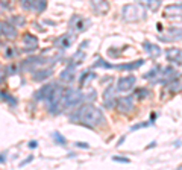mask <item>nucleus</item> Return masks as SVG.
I'll return each mask as SVG.
<instances>
[{
    "mask_svg": "<svg viewBox=\"0 0 182 170\" xmlns=\"http://www.w3.org/2000/svg\"><path fill=\"white\" fill-rule=\"evenodd\" d=\"M5 68H6V75L12 76V75H17V72H18V68H20V67H18L17 64H8Z\"/></svg>",
    "mask_w": 182,
    "mask_h": 170,
    "instance_id": "30",
    "label": "nucleus"
},
{
    "mask_svg": "<svg viewBox=\"0 0 182 170\" xmlns=\"http://www.w3.org/2000/svg\"><path fill=\"white\" fill-rule=\"evenodd\" d=\"M115 87L114 85H109L105 88V91H103V106L106 108V110H111V108H114V105H115Z\"/></svg>",
    "mask_w": 182,
    "mask_h": 170,
    "instance_id": "12",
    "label": "nucleus"
},
{
    "mask_svg": "<svg viewBox=\"0 0 182 170\" xmlns=\"http://www.w3.org/2000/svg\"><path fill=\"white\" fill-rule=\"evenodd\" d=\"M164 14L168 19H182V3H172L164 8Z\"/></svg>",
    "mask_w": 182,
    "mask_h": 170,
    "instance_id": "15",
    "label": "nucleus"
},
{
    "mask_svg": "<svg viewBox=\"0 0 182 170\" xmlns=\"http://www.w3.org/2000/svg\"><path fill=\"white\" fill-rule=\"evenodd\" d=\"M178 75H179V73H178L172 65H167V67L163 68V75H161V81H159V82H161L163 85H168L172 81H175V79L179 77Z\"/></svg>",
    "mask_w": 182,
    "mask_h": 170,
    "instance_id": "16",
    "label": "nucleus"
},
{
    "mask_svg": "<svg viewBox=\"0 0 182 170\" xmlns=\"http://www.w3.org/2000/svg\"><path fill=\"white\" fill-rule=\"evenodd\" d=\"M146 15H147V9L144 5H140V3H129L122 8V17L125 21H129V23L144 20Z\"/></svg>",
    "mask_w": 182,
    "mask_h": 170,
    "instance_id": "3",
    "label": "nucleus"
},
{
    "mask_svg": "<svg viewBox=\"0 0 182 170\" xmlns=\"http://www.w3.org/2000/svg\"><path fill=\"white\" fill-rule=\"evenodd\" d=\"M21 8L26 9V11H31V12L41 14L47 8V2H43V0H23Z\"/></svg>",
    "mask_w": 182,
    "mask_h": 170,
    "instance_id": "8",
    "label": "nucleus"
},
{
    "mask_svg": "<svg viewBox=\"0 0 182 170\" xmlns=\"http://www.w3.org/2000/svg\"><path fill=\"white\" fill-rule=\"evenodd\" d=\"M0 99L3 100V102H6V103H9L11 106H17L18 100L14 97V96L11 94V93H8L6 90H0Z\"/></svg>",
    "mask_w": 182,
    "mask_h": 170,
    "instance_id": "25",
    "label": "nucleus"
},
{
    "mask_svg": "<svg viewBox=\"0 0 182 170\" xmlns=\"http://www.w3.org/2000/svg\"><path fill=\"white\" fill-rule=\"evenodd\" d=\"M0 34L6 38V39H15L17 38V29L9 21L0 20Z\"/></svg>",
    "mask_w": 182,
    "mask_h": 170,
    "instance_id": "13",
    "label": "nucleus"
},
{
    "mask_svg": "<svg viewBox=\"0 0 182 170\" xmlns=\"http://www.w3.org/2000/svg\"><path fill=\"white\" fill-rule=\"evenodd\" d=\"M135 82H137V77H135V76H132V75L122 76V77L117 81L115 91H118V93H127V91H130V90L135 87Z\"/></svg>",
    "mask_w": 182,
    "mask_h": 170,
    "instance_id": "7",
    "label": "nucleus"
},
{
    "mask_svg": "<svg viewBox=\"0 0 182 170\" xmlns=\"http://www.w3.org/2000/svg\"><path fill=\"white\" fill-rule=\"evenodd\" d=\"M144 6L146 8H149L150 11H156V9L161 6V2H158V0H156V2H150V0H147V2L144 3Z\"/></svg>",
    "mask_w": 182,
    "mask_h": 170,
    "instance_id": "31",
    "label": "nucleus"
},
{
    "mask_svg": "<svg viewBox=\"0 0 182 170\" xmlns=\"http://www.w3.org/2000/svg\"><path fill=\"white\" fill-rule=\"evenodd\" d=\"M150 94H152V93H150V90H147V88H140V90H137V97H138V99H147Z\"/></svg>",
    "mask_w": 182,
    "mask_h": 170,
    "instance_id": "32",
    "label": "nucleus"
},
{
    "mask_svg": "<svg viewBox=\"0 0 182 170\" xmlns=\"http://www.w3.org/2000/svg\"><path fill=\"white\" fill-rule=\"evenodd\" d=\"M52 138H53L55 144H58V146H65V144H67V138L61 132H58V131H55V132L52 134Z\"/></svg>",
    "mask_w": 182,
    "mask_h": 170,
    "instance_id": "27",
    "label": "nucleus"
},
{
    "mask_svg": "<svg viewBox=\"0 0 182 170\" xmlns=\"http://www.w3.org/2000/svg\"><path fill=\"white\" fill-rule=\"evenodd\" d=\"M56 61V58H50V56H41V55H34V56L26 58L23 62H21V68L23 70H27V72H35L36 67L39 68H44V65L49 62V64H53Z\"/></svg>",
    "mask_w": 182,
    "mask_h": 170,
    "instance_id": "4",
    "label": "nucleus"
},
{
    "mask_svg": "<svg viewBox=\"0 0 182 170\" xmlns=\"http://www.w3.org/2000/svg\"><path fill=\"white\" fill-rule=\"evenodd\" d=\"M163 65H153L147 73L143 75L146 81H150V84H158L161 81V75H163Z\"/></svg>",
    "mask_w": 182,
    "mask_h": 170,
    "instance_id": "14",
    "label": "nucleus"
},
{
    "mask_svg": "<svg viewBox=\"0 0 182 170\" xmlns=\"http://www.w3.org/2000/svg\"><path fill=\"white\" fill-rule=\"evenodd\" d=\"M6 163V153H0V164Z\"/></svg>",
    "mask_w": 182,
    "mask_h": 170,
    "instance_id": "40",
    "label": "nucleus"
},
{
    "mask_svg": "<svg viewBox=\"0 0 182 170\" xmlns=\"http://www.w3.org/2000/svg\"><path fill=\"white\" fill-rule=\"evenodd\" d=\"M144 64V59H137L134 62H125V64H111V68L115 70H137Z\"/></svg>",
    "mask_w": 182,
    "mask_h": 170,
    "instance_id": "22",
    "label": "nucleus"
},
{
    "mask_svg": "<svg viewBox=\"0 0 182 170\" xmlns=\"http://www.w3.org/2000/svg\"><path fill=\"white\" fill-rule=\"evenodd\" d=\"M85 99V94L82 93L81 88H72V87H65L64 93L61 97V103H59V110H68L73 106H77L82 100Z\"/></svg>",
    "mask_w": 182,
    "mask_h": 170,
    "instance_id": "2",
    "label": "nucleus"
},
{
    "mask_svg": "<svg viewBox=\"0 0 182 170\" xmlns=\"http://www.w3.org/2000/svg\"><path fill=\"white\" fill-rule=\"evenodd\" d=\"M9 23L17 29V26L20 27V26H24V23H26V19L23 17V15H12L11 19H9Z\"/></svg>",
    "mask_w": 182,
    "mask_h": 170,
    "instance_id": "28",
    "label": "nucleus"
},
{
    "mask_svg": "<svg viewBox=\"0 0 182 170\" xmlns=\"http://www.w3.org/2000/svg\"><path fill=\"white\" fill-rule=\"evenodd\" d=\"M112 161L114 163H123V164H129L130 163L129 158H126V156H118V155H114L112 156Z\"/></svg>",
    "mask_w": 182,
    "mask_h": 170,
    "instance_id": "34",
    "label": "nucleus"
},
{
    "mask_svg": "<svg viewBox=\"0 0 182 170\" xmlns=\"http://www.w3.org/2000/svg\"><path fill=\"white\" fill-rule=\"evenodd\" d=\"M74 146H76V147H81V149H88V147H90V144H88V143H84V141H76Z\"/></svg>",
    "mask_w": 182,
    "mask_h": 170,
    "instance_id": "37",
    "label": "nucleus"
},
{
    "mask_svg": "<svg viewBox=\"0 0 182 170\" xmlns=\"http://www.w3.org/2000/svg\"><path fill=\"white\" fill-rule=\"evenodd\" d=\"M143 49H144V52L149 55L150 58H158L163 55V50H161V47L158 46V44H153V43H150V41H144L143 43Z\"/></svg>",
    "mask_w": 182,
    "mask_h": 170,
    "instance_id": "19",
    "label": "nucleus"
},
{
    "mask_svg": "<svg viewBox=\"0 0 182 170\" xmlns=\"http://www.w3.org/2000/svg\"><path fill=\"white\" fill-rule=\"evenodd\" d=\"M168 91L170 93H179V91H182V79H175V81H172L168 85Z\"/></svg>",
    "mask_w": 182,
    "mask_h": 170,
    "instance_id": "26",
    "label": "nucleus"
},
{
    "mask_svg": "<svg viewBox=\"0 0 182 170\" xmlns=\"http://www.w3.org/2000/svg\"><path fill=\"white\" fill-rule=\"evenodd\" d=\"M115 106H117V111L122 114L132 113L134 108H135V97H134V96H122V97H117Z\"/></svg>",
    "mask_w": 182,
    "mask_h": 170,
    "instance_id": "6",
    "label": "nucleus"
},
{
    "mask_svg": "<svg viewBox=\"0 0 182 170\" xmlns=\"http://www.w3.org/2000/svg\"><path fill=\"white\" fill-rule=\"evenodd\" d=\"M74 77H76V64L68 62V64H67V67H65V68L61 72L59 79H61L62 82H67V84H70L72 81H74Z\"/></svg>",
    "mask_w": 182,
    "mask_h": 170,
    "instance_id": "17",
    "label": "nucleus"
},
{
    "mask_svg": "<svg viewBox=\"0 0 182 170\" xmlns=\"http://www.w3.org/2000/svg\"><path fill=\"white\" fill-rule=\"evenodd\" d=\"M91 8L94 9L96 14H103V12H106L109 9V3L108 2H93Z\"/></svg>",
    "mask_w": 182,
    "mask_h": 170,
    "instance_id": "24",
    "label": "nucleus"
},
{
    "mask_svg": "<svg viewBox=\"0 0 182 170\" xmlns=\"http://www.w3.org/2000/svg\"><path fill=\"white\" fill-rule=\"evenodd\" d=\"M181 144H182V141H176V143H175V146H176V147H179Z\"/></svg>",
    "mask_w": 182,
    "mask_h": 170,
    "instance_id": "43",
    "label": "nucleus"
},
{
    "mask_svg": "<svg viewBox=\"0 0 182 170\" xmlns=\"http://www.w3.org/2000/svg\"><path fill=\"white\" fill-rule=\"evenodd\" d=\"M32 160H34V155H29L27 158H24V161H21V163H20V166L23 167V166H26V164H29V163H32Z\"/></svg>",
    "mask_w": 182,
    "mask_h": 170,
    "instance_id": "38",
    "label": "nucleus"
},
{
    "mask_svg": "<svg viewBox=\"0 0 182 170\" xmlns=\"http://www.w3.org/2000/svg\"><path fill=\"white\" fill-rule=\"evenodd\" d=\"M3 55H5L6 58H9V59H11V58H14L15 55H17V52H15V49H12V47H6Z\"/></svg>",
    "mask_w": 182,
    "mask_h": 170,
    "instance_id": "35",
    "label": "nucleus"
},
{
    "mask_svg": "<svg viewBox=\"0 0 182 170\" xmlns=\"http://www.w3.org/2000/svg\"><path fill=\"white\" fill-rule=\"evenodd\" d=\"M6 76H8V75H6V68L0 64V84H3V82H5Z\"/></svg>",
    "mask_w": 182,
    "mask_h": 170,
    "instance_id": "36",
    "label": "nucleus"
},
{
    "mask_svg": "<svg viewBox=\"0 0 182 170\" xmlns=\"http://www.w3.org/2000/svg\"><path fill=\"white\" fill-rule=\"evenodd\" d=\"M68 118L74 125H82L87 128H97V126L105 125V122H106L103 111L93 103L81 105L73 113L68 114Z\"/></svg>",
    "mask_w": 182,
    "mask_h": 170,
    "instance_id": "1",
    "label": "nucleus"
},
{
    "mask_svg": "<svg viewBox=\"0 0 182 170\" xmlns=\"http://www.w3.org/2000/svg\"><path fill=\"white\" fill-rule=\"evenodd\" d=\"M155 118H156V114H155V113H152V114H150V122L153 123V122H155Z\"/></svg>",
    "mask_w": 182,
    "mask_h": 170,
    "instance_id": "42",
    "label": "nucleus"
},
{
    "mask_svg": "<svg viewBox=\"0 0 182 170\" xmlns=\"http://www.w3.org/2000/svg\"><path fill=\"white\" fill-rule=\"evenodd\" d=\"M90 77L93 79V77H96V75H94V73H93L91 70H87V72H84V73L81 75L79 84H81V85H84V84H85V81H87V79H90Z\"/></svg>",
    "mask_w": 182,
    "mask_h": 170,
    "instance_id": "29",
    "label": "nucleus"
},
{
    "mask_svg": "<svg viewBox=\"0 0 182 170\" xmlns=\"http://www.w3.org/2000/svg\"><path fill=\"white\" fill-rule=\"evenodd\" d=\"M73 39H74V35H73V34H64V35H61V37L55 41V44L59 46V47L64 50V49H68V47L72 46Z\"/></svg>",
    "mask_w": 182,
    "mask_h": 170,
    "instance_id": "23",
    "label": "nucleus"
},
{
    "mask_svg": "<svg viewBox=\"0 0 182 170\" xmlns=\"http://www.w3.org/2000/svg\"><path fill=\"white\" fill-rule=\"evenodd\" d=\"M165 58L172 64L182 65V49H168V50H165Z\"/></svg>",
    "mask_w": 182,
    "mask_h": 170,
    "instance_id": "21",
    "label": "nucleus"
},
{
    "mask_svg": "<svg viewBox=\"0 0 182 170\" xmlns=\"http://www.w3.org/2000/svg\"><path fill=\"white\" fill-rule=\"evenodd\" d=\"M64 88L65 87H61L58 84H55L53 90L50 96L47 97V100L44 102L46 106H47V111L50 114H59L61 110H59V103H61V97H62V93H64Z\"/></svg>",
    "mask_w": 182,
    "mask_h": 170,
    "instance_id": "5",
    "label": "nucleus"
},
{
    "mask_svg": "<svg viewBox=\"0 0 182 170\" xmlns=\"http://www.w3.org/2000/svg\"><path fill=\"white\" fill-rule=\"evenodd\" d=\"M176 170H182V164H179V166H178V169Z\"/></svg>",
    "mask_w": 182,
    "mask_h": 170,
    "instance_id": "44",
    "label": "nucleus"
},
{
    "mask_svg": "<svg viewBox=\"0 0 182 170\" xmlns=\"http://www.w3.org/2000/svg\"><path fill=\"white\" fill-rule=\"evenodd\" d=\"M23 52L24 53H32V52H35L36 49H38V38L35 35H32L31 32H26L24 35H23Z\"/></svg>",
    "mask_w": 182,
    "mask_h": 170,
    "instance_id": "11",
    "label": "nucleus"
},
{
    "mask_svg": "<svg viewBox=\"0 0 182 170\" xmlns=\"http://www.w3.org/2000/svg\"><path fill=\"white\" fill-rule=\"evenodd\" d=\"M150 125H153V123H152V122L149 120V122H143V123H138V125H134V126H132L130 129H132V131H137V129H143V128H149Z\"/></svg>",
    "mask_w": 182,
    "mask_h": 170,
    "instance_id": "33",
    "label": "nucleus"
},
{
    "mask_svg": "<svg viewBox=\"0 0 182 170\" xmlns=\"http://www.w3.org/2000/svg\"><path fill=\"white\" fill-rule=\"evenodd\" d=\"M176 39H182L181 26H172V27H168L163 35L159 37V41H164V43H172V41H176Z\"/></svg>",
    "mask_w": 182,
    "mask_h": 170,
    "instance_id": "9",
    "label": "nucleus"
},
{
    "mask_svg": "<svg viewBox=\"0 0 182 170\" xmlns=\"http://www.w3.org/2000/svg\"><path fill=\"white\" fill-rule=\"evenodd\" d=\"M155 146H156V141H152L150 144H147V147H146V149H152V147H155Z\"/></svg>",
    "mask_w": 182,
    "mask_h": 170,
    "instance_id": "41",
    "label": "nucleus"
},
{
    "mask_svg": "<svg viewBox=\"0 0 182 170\" xmlns=\"http://www.w3.org/2000/svg\"><path fill=\"white\" fill-rule=\"evenodd\" d=\"M53 87H55V84H46V85H43L39 90H36L35 94H34L35 102H46V100H47V97H49V96H50V93H52Z\"/></svg>",
    "mask_w": 182,
    "mask_h": 170,
    "instance_id": "18",
    "label": "nucleus"
},
{
    "mask_svg": "<svg viewBox=\"0 0 182 170\" xmlns=\"http://www.w3.org/2000/svg\"><path fill=\"white\" fill-rule=\"evenodd\" d=\"M91 24V21L85 17H81V15H73L70 19V29L76 31V32H84L88 29V26Z\"/></svg>",
    "mask_w": 182,
    "mask_h": 170,
    "instance_id": "10",
    "label": "nucleus"
},
{
    "mask_svg": "<svg viewBox=\"0 0 182 170\" xmlns=\"http://www.w3.org/2000/svg\"><path fill=\"white\" fill-rule=\"evenodd\" d=\"M53 75V68L52 67H44V68H38L32 73V79L35 82H43L46 79H49L50 76Z\"/></svg>",
    "mask_w": 182,
    "mask_h": 170,
    "instance_id": "20",
    "label": "nucleus"
},
{
    "mask_svg": "<svg viewBox=\"0 0 182 170\" xmlns=\"http://www.w3.org/2000/svg\"><path fill=\"white\" fill-rule=\"evenodd\" d=\"M27 146H29V149H36V147H38V141H36V140H31V141L27 143Z\"/></svg>",
    "mask_w": 182,
    "mask_h": 170,
    "instance_id": "39",
    "label": "nucleus"
}]
</instances>
